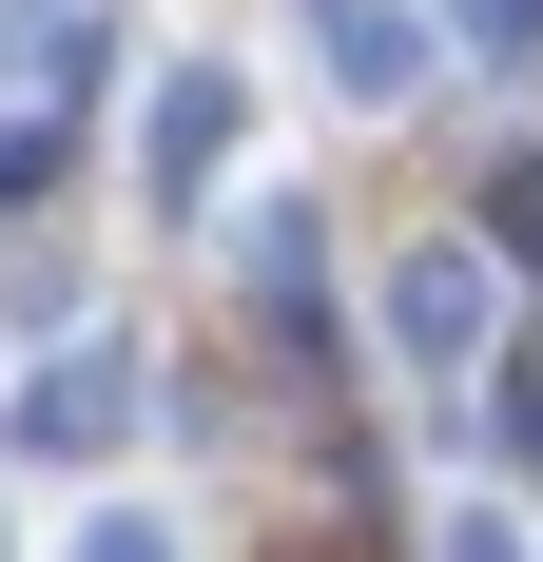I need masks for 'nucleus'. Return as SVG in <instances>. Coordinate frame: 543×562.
Returning <instances> with one entry per match:
<instances>
[{
  "mask_svg": "<svg viewBox=\"0 0 543 562\" xmlns=\"http://www.w3.org/2000/svg\"><path fill=\"white\" fill-rule=\"evenodd\" d=\"M136 427H156V369H136V349H58L40 389H20V447L40 465H117Z\"/></svg>",
  "mask_w": 543,
  "mask_h": 562,
  "instance_id": "1",
  "label": "nucleus"
},
{
  "mask_svg": "<svg viewBox=\"0 0 543 562\" xmlns=\"http://www.w3.org/2000/svg\"><path fill=\"white\" fill-rule=\"evenodd\" d=\"M369 311H388V349H408V369H466V349H486V311H505V272L466 252V233H428V252H388V272H369Z\"/></svg>",
  "mask_w": 543,
  "mask_h": 562,
  "instance_id": "2",
  "label": "nucleus"
},
{
  "mask_svg": "<svg viewBox=\"0 0 543 562\" xmlns=\"http://www.w3.org/2000/svg\"><path fill=\"white\" fill-rule=\"evenodd\" d=\"M446 562H524V543H505V505H446Z\"/></svg>",
  "mask_w": 543,
  "mask_h": 562,
  "instance_id": "7",
  "label": "nucleus"
},
{
  "mask_svg": "<svg viewBox=\"0 0 543 562\" xmlns=\"http://www.w3.org/2000/svg\"><path fill=\"white\" fill-rule=\"evenodd\" d=\"M136 156H156V194H214V156H233V58H175Z\"/></svg>",
  "mask_w": 543,
  "mask_h": 562,
  "instance_id": "3",
  "label": "nucleus"
},
{
  "mask_svg": "<svg viewBox=\"0 0 543 562\" xmlns=\"http://www.w3.org/2000/svg\"><path fill=\"white\" fill-rule=\"evenodd\" d=\"M233 272H253V311L311 291V272H330V252H311V194H233Z\"/></svg>",
  "mask_w": 543,
  "mask_h": 562,
  "instance_id": "5",
  "label": "nucleus"
},
{
  "mask_svg": "<svg viewBox=\"0 0 543 562\" xmlns=\"http://www.w3.org/2000/svg\"><path fill=\"white\" fill-rule=\"evenodd\" d=\"M408 0H330V98H408Z\"/></svg>",
  "mask_w": 543,
  "mask_h": 562,
  "instance_id": "4",
  "label": "nucleus"
},
{
  "mask_svg": "<svg viewBox=\"0 0 543 562\" xmlns=\"http://www.w3.org/2000/svg\"><path fill=\"white\" fill-rule=\"evenodd\" d=\"M58 562H195V543H175V505H78Z\"/></svg>",
  "mask_w": 543,
  "mask_h": 562,
  "instance_id": "6",
  "label": "nucleus"
},
{
  "mask_svg": "<svg viewBox=\"0 0 543 562\" xmlns=\"http://www.w3.org/2000/svg\"><path fill=\"white\" fill-rule=\"evenodd\" d=\"M466 20H486V40H524V20H543V0H466Z\"/></svg>",
  "mask_w": 543,
  "mask_h": 562,
  "instance_id": "8",
  "label": "nucleus"
}]
</instances>
